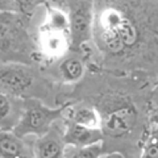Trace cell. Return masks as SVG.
I'll return each instance as SVG.
<instances>
[{
  "label": "cell",
  "mask_w": 158,
  "mask_h": 158,
  "mask_svg": "<svg viewBox=\"0 0 158 158\" xmlns=\"http://www.w3.org/2000/svg\"><path fill=\"white\" fill-rule=\"evenodd\" d=\"M66 108L67 106L49 108L38 100H28L21 116L12 128V133L19 138L32 135L41 137L50 131L54 121L62 117Z\"/></svg>",
  "instance_id": "7a4b0ae2"
},
{
  "label": "cell",
  "mask_w": 158,
  "mask_h": 158,
  "mask_svg": "<svg viewBox=\"0 0 158 158\" xmlns=\"http://www.w3.org/2000/svg\"><path fill=\"white\" fill-rule=\"evenodd\" d=\"M70 121L74 124L90 128V129H102V117L99 112L92 107H79L71 112Z\"/></svg>",
  "instance_id": "8fae6325"
},
{
  "label": "cell",
  "mask_w": 158,
  "mask_h": 158,
  "mask_svg": "<svg viewBox=\"0 0 158 158\" xmlns=\"http://www.w3.org/2000/svg\"><path fill=\"white\" fill-rule=\"evenodd\" d=\"M100 158H125L121 153H108V154H103Z\"/></svg>",
  "instance_id": "e0dca14e"
},
{
  "label": "cell",
  "mask_w": 158,
  "mask_h": 158,
  "mask_svg": "<svg viewBox=\"0 0 158 158\" xmlns=\"http://www.w3.org/2000/svg\"><path fill=\"white\" fill-rule=\"evenodd\" d=\"M34 75L20 63L0 65V92L8 96H21L33 86Z\"/></svg>",
  "instance_id": "277c9868"
},
{
  "label": "cell",
  "mask_w": 158,
  "mask_h": 158,
  "mask_svg": "<svg viewBox=\"0 0 158 158\" xmlns=\"http://www.w3.org/2000/svg\"><path fill=\"white\" fill-rule=\"evenodd\" d=\"M12 113V102L11 98L6 94L0 92V127L3 128V124L9 120V116Z\"/></svg>",
  "instance_id": "9a60e30c"
},
{
  "label": "cell",
  "mask_w": 158,
  "mask_h": 158,
  "mask_svg": "<svg viewBox=\"0 0 158 158\" xmlns=\"http://www.w3.org/2000/svg\"><path fill=\"white\" fill-rule=\"evenodd\" d=\"M152 121H153V124L158 125V112L156 113V115H153V116H152Z\"/></svg>",
  "instance_id": "ac0fdd59"
},
{
  "label": "cell",
  "mask_w": 158,
  "mask_h": 158,
  "mask_svg": "<svg viewBox=\"0 0 158 158\" xmlns=\"http://www.w3.org/2000/svg\"><path fill=\"white\" fill-rule=\"evenodd\" d=\"M41 46L44 49V52L49 54V56L58 57V56H62L67 50V48L70 46V41H69V36L65 33L42 29Z\"/></svg>",
  "instance_id": "9c48e42d"
},
{
  "label": "cell",
  "mask_w": 158,
  "mask_h": 158,
  "mask_svg": "<svg viewBox=\"0 0 158 158\" xmlns=\"http://www.w3.org/2000/svg\"><path fill=\"white\" fill-rule=\"evenodd\" d=\"M0 158H25L20 138L12 132L0 131Z\"/></svg>",
  "instance_id": "30bf717a"
},
{
  "label": "cell",
  "mask_w": 158,
  "mask_h": 158,
  "mask_svg": "<svg viewBox=\"0 0 158 158\" xmlns=\"http://www.w3.org/2000/svg\"><path fill=\"white\" fill-rule=\"evenodd\" d=\"M137 113L131 103H121L112 107L102 118V131L120 137L129 133L136 124Z\"/></svg>",
  "instance_id": "5b68a950"
},
{
  "label": "cell",
  "mask_w": 158,
  "mask_h": 158,
  "mask_svg": "<svg viewBox=\"0 0 158 158\" xmlns=\"http://www.w3.org/2000/svg\"><path fill=\"white\" fill-rule=\"evenodd\" d=\"M85 65L81 59L78 58H66L59 63L58 66V74L59 78L66 83H74L78 82L79 79H82V77L85 75Z\"/></svg>",
  "instance_id": "7c38bea8"
},
{
  "label": "cell",
  "mask_w": 158,
  "mask_h": 158,
  "mask_svg": "<svg viewBox=\"0 0 158 158\" xmlns=\"http://www.w3.org/2000/svg\"><path fill=\"white\" fill-rule=\"evenodd\" d=\"M94 34L100 48L115 56L132 50L140 38L135 21L117 7H106L98 15Z\"/></svg>",
  "instance_id": "6da1fadb"
},
{
  "label": "cell",
  "mask_w": 158,
  "mask_h": 158,
  "mask_svg": "<svg viewBox=\"0 0 158 158\" xmlns=\"http://www.w3.org/2000/svg\"><path fill=\"white\" fill-rule=\"evenodd\" d=\"M23 29L16 13L0 12V53H11L23 44Z\"/></svg>",
  "instance_id": "8992f818"
},
{
  "label": "cell",
  "mask_w": 158,
  "mask_h": 158,
  "mask_svg": "<svg viewBox=\"0 0 158 158\" xmlns=\"http://www.w3.org/2000/svg\"><path fill=\"white\" fill-rule=\"evenodd\" d=\"M62 141L65 146H74V148L91 146L103 141V131L90 129V128L67 121L65 133L62 136Z\"/></svg>",
  "instance_id": "52a82bcc"
},
{
  "label": "cell",
  "mask_w": 158,
  "mask_h": 158,
  "mask_svg": "<svg viewBox=\"0 0 158 158\" xmlns=\"http://www.w3.org/2000/svg\"><path fill=\"white\" fill-rule=\"evenodd\" d=\"M102 152H103L102 142L91 146H85V148L66 146L63 158H100L103 156Z\"/></svg>",
  "instance_id": "4fadbf2b"
},
{
  "label": "cell",
  "mask_w": 158,
  "mask_h": 158,
  "mask_svg": "<svg viewBox=\"0 0 158 158\" xmlns=\"http://www.w3.org/2000/svg\"><path fill=\"white\" fill-rule=\"evenodd\" d=\"M65 144L62 137L57 133L49 131L46 135L41 136L34 146V157L36 158H63L65 156Z\"/></svg>",
  "instance_id": "ba28073f"
},
{
  "label": "cell",
  "mask_w": 158,
  "mask_h": 158,
  "mask_svg": "<svg viewBox=\"0 0 158 158\" xmlns=\"http://www.w3.org/2000/svg\"><path fill=\"white\" fill-rule=\"evenodd\" d=\"M69 41L74 50H79L94 36L95 12L92 2H71L67 9Z\"/></svg>",
  "instance_id": "3957f363"
},
{
  "label": "cell",
  "mask_w": 158,
  "mask_h": 158,
  "mask_svg": "<svg viewBox=\"0 0 158 158\" xmlns=\"http://www.w3.org/2000/svg\"><path fill=\"white\" fill-rule=\"evenodd\" d=\"M17 4L16 2H11V0H0V12H11L15 13L17 9Z\"/></svg>",
  "instance_id": "2e32d148"
},
{
  "label": "cell",
  "mask_w": 158,
  "mask_h": 158,
  "mask_svg": "<svg viewBox=\"0 0 158 158\" xmlns=\"http://www.w3.org/2000/svg\"><path fill=\"white\" fill-rule=\"evenodd\" d=\"M140 158H158V131L148 137L141 150Z\"/></svg>",
  "instance_id": "5bb4252c"
}]
</instances>
